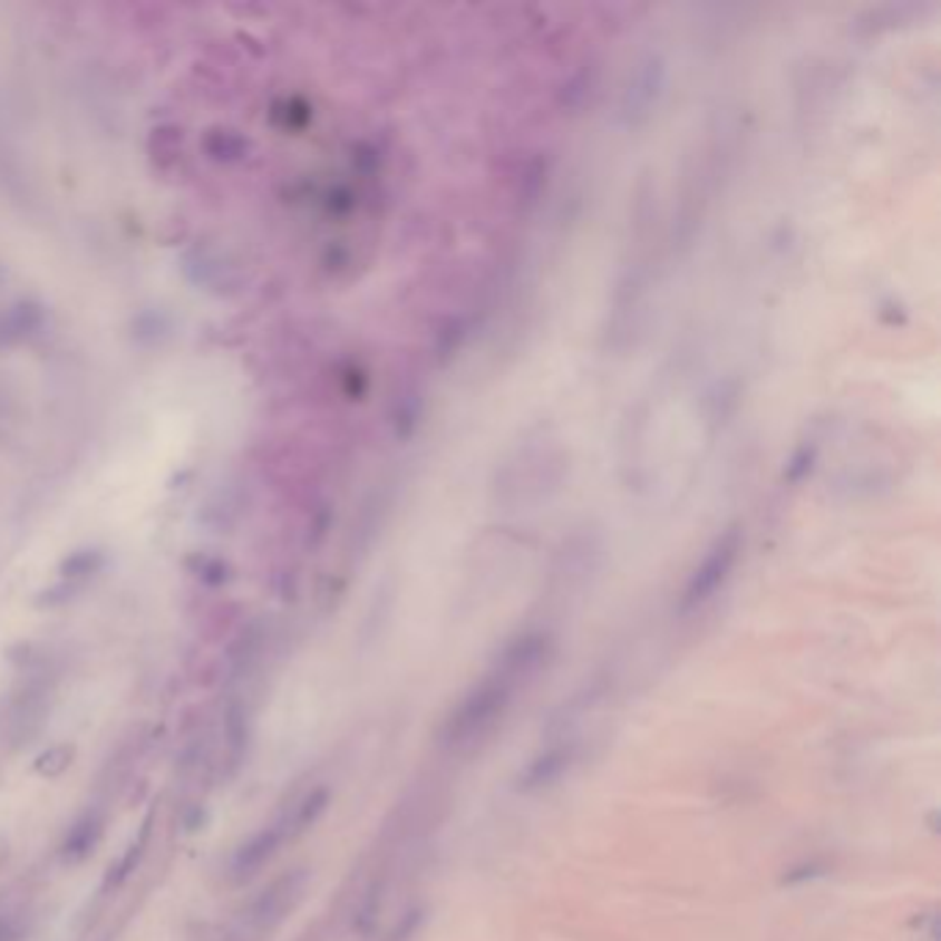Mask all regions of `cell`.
Wrapping results in <instances>:
<instances>
[{"label":"cell","instance_id":"obj_1","mask_svg":"<svg viewBox=\"0 0 941 941\" xmlns=\"http://www.w3.org/2000/svg\"><path fill=\"white\" fill-rule=\"evenodd\" d=\"M550 652V638L544 632H525L514 638L486 677L458 701L456 710L445 720L443 740L450 748L475 746L484 740L508 710L516 688L539 671Z\"/></svg>","mask_w":941,"mask_h":941},{"label":"cell","instance_id":"obj_14","mask_svg":"<svg viewBox=\"0 0 941 941\" xmlns=\"http://www.w3.org/2000/svg\"><path fill=\"white\" fill-rule=\"evenodd\" d=\"M20 939H22L20 920L9 914H0V941H20Z\"/></svg>","mask_w":941,"mask_h":941},{"label":"cell","instance_id":"obj_8","mask_svg":"<svg viewBox=\"0 0 941 941\" xmlns=\"http://www.w3.org/2000/svg\"><path fill=\"white\" fill-rule=\"evenodd\" d=\"M103 836H106V815L103 809H86L75 817V823L69 826L67 834L61 840V858L67 864H84L86 858L95 856V851L100 847Z\"/></svg>","mask_w":941,"mask_h":941},{"label":"cell","instance_id":"obj_2","mask_svg":"<svg viewBox=\"0 0 941 941\" xmlns=\"http://www.w3.org/2000/svg\"><path fill=\"white\" fill-rule=\"evenodd\" d=\"M307 886H310V873L307 870H290V873H282L279 879L271 881L243 911L235 941L269 939L293 914L295 905L304 900Z\"/></svg>","mask_w":941,"mask_h":941},{"label":"cell","instance_id":"obj_5","mask_svg":"<svg viewBox=\"0 0 941 941\" xmlns=\"http://www.w3.org/2000/svg\"><path fill=\"white\" fill-rule=\"evenodd\" d=\"M284 842H288V834H284V826L279 821L271 823V826L254 831V834L249 836L243 845H237V851L232 853V862H230L232 881L241 884V881L254 879V875H258L260 870H263L265 864L277 856V851L284 845Z\"/></svg>","mask_w":941,"mask_h":941},{"label":"cell","instance_id":"obj_13","mask_svg":"<svg viewBox=\"0 0 941 941\" xmlns=\"http://www.w3.org/2000/svg\"><path fill=\"white\" fill-rule=\"evenodd\" d=\"M423 920H426V916H423L420 909L406 911V914L400 916L398 922H395L392 931H389L381 941H415L417 933H420V928H423Z\"/></svg>","mask_w":941,"mask_h":941},{"label":"cell","instance_id":"obj_4","mask_svg":"<svg viewBox=\"0 0 941 941\" xmlns=\"http://www.w3.org/2000/svg\"><path fill=\"white\" fill-rule=\"evenodd\" d=\"M666 86V61L663 56L649 54L643 56L641 61L632 67L630 86L624 89V103H621V111L630 122H641L643 116L652 114V108L658 106L660 95H663Z\"/></svg>","mask_w":941,"mask_h":941},{"label":"cell","instance_id":"obj_7","mask_svg":"<svg viewBox=\"0 0 941 941\" xmlns=\"http://www.w3.org/2000/svg\"><path fill=\"white\" fill-rule=\"evenodd\" d=\"M574 757H578V743L574 740H557L553 746L544 748L539 757H533L527 763V768L522 770L520 776V789L525 793H533V789H542L555 784L557 778L572 768Z\"/></svg>","mask_w":941,"mask_h":941},{"label":"cell","instance_id":"obj_12","mask_svg":"<svg viewBox=\"0 0 941 941\" xmlns=\"http://www.w3.org/2000/svg\"><path fill=\"white\" fill-rule=\"evenodd\" d=\"M72 763L75 746H69V743H56V746H50L48 751H42L33 759V770L42 778H58L72 768Z\"/></svg>","mask_w":941,"mask_h":941},{"label":"cell","instance_id":"obj_10","mask_svg":"<svg viewBox=\"0 0 941 941\" xmlns=\"http://www.w3.org/2000/svg\"><path fill=\"white\" fill-rule=\"evenodd\" d=\"M329 801H332V789L329 787H312L310 793L301 795V798L279 817L288 840H299L301 834H307V831L316 826V823L327 815Z\"/></svg>","mask_w":941,"mask_h":941},{"label":"cell","instance_id":"obj_6","mask_svg":"<svg viewBox=\"0 0 941 941\" xmlns=\"http://www.w3.org/2000/svg\"><path fill=\"white\" fill-rule=\"evenodd\" d=\"M48 696L50 688L45 679H31V682L22 688V693L17 696L14 707H11V740L14 746H26L31 743V737L42 729L45 716H48Z\"/></svg>","mask_w":941,"mask_h":941},{"label":"cell","instance_id":"obj_9","mask_svg":"<svg viewBox=\"0 0 941 941\" xmlns=\"http://www.w3.org/2000/svg\"><path fill=\"white\" fill-rule=\"evenodd\" d=\"M224 763L230 765V774H237L249 757V746H252V716L249 707L241 699H230L224 707Z\"/></svg>","mask_w":941,"mask_h":941},{"label":"cell","instance_id":"obj_3","mask_svg":"<svg viewBox=\"0 0 941 941\" xmlns=\"http://www.w3.org/2000/svg\"><path fill=\"white\" fill-rule=\"evenodd\" d=\"M743 553V531L737 525L726 527L724 533L710 544L705 557L699 561V566L693 569V574L685 583L682 596H679V613H696L718 594L726 585V580L731 578V572L737 569V561H740Z\"/></svg>","mask_w":941,"mask_h":941},{"label":"cell","instance_id":"obj_11","mask_svg":"<svg viewBox=\"0 0 941 941\" xmlns=\"http://www.w3.org/2000/svg\"><path fill=\"white\" fill-rule=\"evenodd\" d=\"M149 831H153V815H147V821L142 823V831H138L136 840H130V845L125 847V853H122L119 858H116V864L108 867V875H106V889H119L125 884L127 879H130L133 873H136V867L142 864L144 853H147V845H149Z\"/></svg>","mask_w":941,"mask_h":941}]
</instances>
